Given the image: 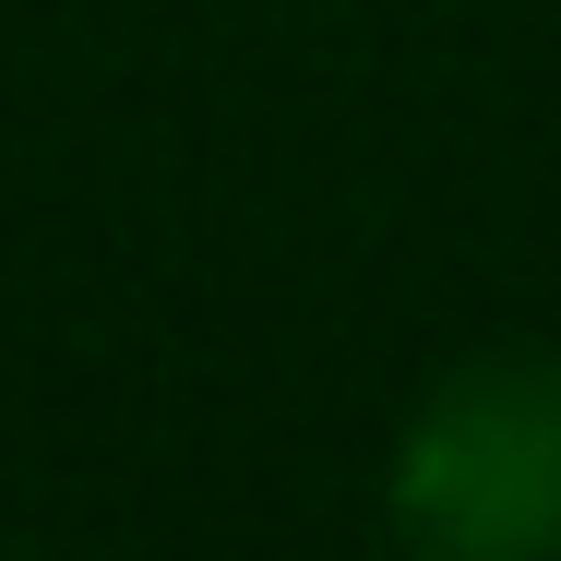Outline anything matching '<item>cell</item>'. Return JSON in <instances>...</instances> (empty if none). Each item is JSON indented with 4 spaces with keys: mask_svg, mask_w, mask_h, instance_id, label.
I'll return each instance as SVG.
<instances>
[{
    "mask_svg": "<svg viewBox=\"0 0 561 561\" xmlns=\"http://www.w3.org/2000/svg\"><path fill=\"white\" fill-rule=\"evenodd\" d=\"M394 526L443 561L561 550V358H478L394 454Z\"/></svg>",
    "mask_w": 561,
    "mask_h": 561,
    "instance_id": "1",
    "label": "cell"
}]
</instances>
